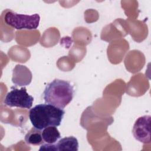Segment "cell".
<instances>
[{
    "mask_svg": "<svg viewBox=\"0 0 151 151\" xmlns=\"http://www.w3.org/2000/svg\"><path fill=\"white\" fill-rule=\"evenodd\" d=\"M64 113L63 109L51 104H40L29 110V118L33 127L41 130L50 126H60Z\"/></svg>",
    "mask_w": 151,
    "mask_h": 151,
    "instance_id": "obj_1",
    "label": "cell"
},
{
    "mask_svg": "<svg viewBox=\"0 0 151 151\" xmlns=\"http://www.w3.org/2000/svg\"><path fill=\"white\" fill-rule=\"evenodd\" d=\"M73 86L69 81L54 79L48 84L43 92V99L46 104L60 109L65 108L73 100Z\"/></svg>",
    "mask_w": 151,
    "mask_h": 151,
    "instance_id": "obj_2",
    "label": "cell"
},
{
    "mask_svg": "<svg viewBox=\"0 0 151 151\" xmlns=\"http://www.w3.org/2000/svg\"><path fill=\"white\" fill-rule=\"evenodd\" d=\"M4 21L6 25L17 29H35L39 25L40 17L38 14L28 15L9 10L5 13Z\"/></svg>",
    "mask_w": 151,
    "mask_h": 151,
    "instance_id": "obj_3",
    "label": "cell"
},
{
    "mask_svg": "<svg viewBox=\"0 0 151 151\" xmlns=\"http://www.w3.org/2000/svg\"><path fill=\"white\" fill-rule=\"evenodd\" d=\"M12 90L8 92L4 100V103L9 107L31 109L34 98L28 94L25 87L20 89L12 87Z\"/></svg>",
    "mask_w": 151,
    "mask_h": 151,
    "instance_id": "obj_4",
    "label": "cell"
},
{
    "mask_svg": "<svg viewBox=\"0 0 151 151\" xmlns=\"http://www.w3.org/2000/svg\"><path fill=\"white\" fill-rule=\"evenodd\" d=\"M150 116L139 117L133 127V134L138 141L143 143L150 142Z\"/></svg>",
    "mask_w": 151,
    "mask_h": 151,
    "instance_id": "obj_5",
    "label": "cell"
},
{
    "mask_svg": "<svg viewBox=\"0 0 151 151\" xmlns=\"http://www.w3.org/2000/svg\"><path fill=\"white\" fill-rule=\"evenodd\" d=\"M32 80V73L26 66L17 64L12 71V83L19 86L28 85Z\"/></svg>",
    "mask_w": 151,
    "mask_h": 151,
    "instance_id": "obj_6",
    "label": "cell"
},
{
    "mask_svg": "<svg viewBox=\"0 0 151 151\" xmlns=\"http://www.w3.org/2000/svg\"><path fill=\"white\" fill-rule=\"evenodd\" d=\"M55 145L56 151L72 150L77 151L78 149V142L74 136L65 137L60 139Z\"/></svg>",
    "mask_w": 151,
    "mask_h": 151,
    "instance_id": "obj_7",
    "label": "cell"
},
{
    "mask_svg": "<svg viewBox=\"0 0 151 151\" xmlns=\"http://www.w3.org/2000/svg\"><path fill=\"white\" fill-rule=\"evenodd\" d=\"M42 137L47 143H54L61 137V134L56 126H50L47 127L42 131Z\"/></svg>",
    "mask_w": 151,
    "mask_h": 151,
    "instance_id": "obj_8",
    "label": "cell"
},
{
    "mask_svg": "<svg viewBox=\"0 0 151 151\" xmlns=\"http://www.w3.org/2000/svg\"><path fill=\"white\" fill-rule=\"evenodd\" d=\"M25 141L28 145H40L44 141L42 137V131L35 127L32 128L25 136Z\"/></svg>",
    "mask_w": 151,
    "mask_h": 151,
    "instance_id": "obj_9",
    "label": "cell"
},
{
    "mask_svg": "<svg viewBox=\"0 0 151 151\" xmlns=\"http://www.w3.org/2000/svg\"><path fill=\"white\" fill-rule=\"evenodd\" d=\"M54 150L56 151L55 145L54 143H47V144H42L39 150Z\"/></svg>",
    "mask_w": 151,
    "mask_h": 151,
    "instance_id": "obj_10",
    "label": "cell"
}]
</instances>
